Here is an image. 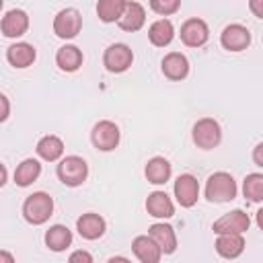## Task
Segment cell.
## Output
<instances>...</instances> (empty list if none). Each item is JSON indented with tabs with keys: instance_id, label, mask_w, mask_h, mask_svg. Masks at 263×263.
Listing matches in <instances>:
<instances>
[{
	"instance_id": "obj_1",
	"label": "cell",
	"mask_w": 263,
	"mask_h": 263,
	"mask_svg": "<svg viewBox=\"0 0 263 263\" xmlns=\"http://www.w3.org/2000/svg\"><path fill=\"white\" fill-rule=\"evenodd\" d=\"M236 193H238V187H236V181L230 173L218 171V173L210 175L205 181V199L212 203L232 201L236 197Z\"/></svg>"
},
{
	"instance_id": "obj_2",
	"label": "cell",
	"mask_w": 263,
	"mask_h": 263,
	"mask_svg": "<svg viewBox=\"0 0 263 263\" xmlns=\"http://www.w3.org/2000/svg\"><path fill=\"white\" fill-rule=\"evenodd\" d=\"M51 214H53V199L45 191H35L23 203V218L33 226L45 224L51 218Z\"/></svg>"
},
{
	"instance_id": "obj_3",
	"label": "cell",
	"mask_w": 263,
	"mask_h": 263,
	"mask_svg": "<svg viewBox=\"0 0 263 263\" xmlns=\"http://www.w3.org/2000/svg\"><path fill=\"white\" fill-rule=\"evenodd\" d=\"M55 173H58V179L66 185V187H78L86 181L88 177V164L84 158L72 154V156H66L58 162L55 166Z\"/></svg>"
},
{
	"instance_id": "obj_4",
	"label": "cell",
	"mask_w": 263,
	"mask_h": 263,
	"mask_svg": "<svg viewBox=\"0 0 263 263\" xmlns=\"http://www.w3.org/2000/svg\"><path fill=\"white\" fill-rule=\"evenodd\" d=\"M191 138H193L197 148L212 150L222 142V127H220V123L216 119L201 117V119L195 121V125L191 129Z\"/></svg>"
},
{
	"instance_id": "obj_5",
	"label": "cell",
	"mask_w": 263,
	"mask_h": 263,
	"mask_svg": "<svg viewBox=\"0 0 263 263\" xmlns=\"http://www.w3.org/2000/svg\"><path fill=\"white\" fill-rule=\"evenodd\" d=\"M119 138H121V132L119 127L109 121V119H103L99 123H95L92 132H90V140H92V146L101 152H111L117 148L119 144Z\"/></svg>"
},
{
	"instance_id": "obj_6",
	"label": "cell",
	"mask_w": 263,
	"mask_h": 263,
	"mask_svg": "<svg viewBox=\"0 0 263 263\" xmlns=\"http://www.w3.org/2000/svg\"><path fill=\"white\" fill-rule=\"evenodd\" d=\"M82 29V14L76 8H62L53 16V33L60 39H74Z\"/></svg>"
},
{
	"instance_id": "obj_7",
	"label": "cell",
	"mask_w": 263,
	"mask_h": 263,
	"mask_svg": "<svg viewBox=\"0 0 263 263\" xmlns=\"http://www.w3.org/2000/svg\"><path fill=\"white\" fill-rule=\"evenodd\" d=\"M132 62H134V51L125 43H113L103 53V66L113 74L125 72L132 66Z\"/></svg>"
},
{
	"instance_id": "obj_8",
	"label": "cell",
	"mask_w": 263,
	"mask_h": 263,
	"mask_svg": "<svg viewBox=\"0 0 263 263\" xmlns=\"http://www.w3.org/2000/svg\"><path fill=\"white\" fill-rule=\"evenodd\" d=\"M251 226V218L247 212L242 210H232L224 216H220L214 224H212V230L216 234H228V232H234V234H245Z\"/></svg>"
},
{
	"instance_id": "obj_9",
	"label": "cell",
	"mask_w": 263,
	"mask_h": 263,
	"mask_svg": "<svg viewBox=\"0 0 263 263\" xmlns=\"http://www.w3.org/2000/svg\"><path fill=\"white\" fill-rule=\"evenodd\" d=\"M181 41L187 45V47H201L208 43L210 39V29H208V23L193 16V18H187L183 25H181Z\"/></svg>"
},
{
	"instance_id": "obj_10",
	"label": "cell",
	"mask_w": 263,
	"mask_h": 263,
	"mask_svg": "<svg viewBox=\"0 0 263 263\" xmlns=\"http://www.w3.org/2000/svg\"><path fill=\"white\" fill-rule=\"evenodd\" d=\"M173 191H175V197H177L181 208H193L197 203V197H199V183L193 175L185 173V175L177 177Z\"/></svg>"
},
{
	"instance_id": "obj_11",
	"label": "cell",
	"mask_w": 263,
	"mask_h": 263,
	"mask_svg": "<svg viewBox=\"0 0 263 263\" xmlns=\"http://www.w3.org/2000/svg\"><path fill=\"white\" fill-rule=\"evenodd\" d=\"M220 43L228 51H242L251 45V31L245 25L232 23V25L224 27V31L220 35Z\"/></svg>"
},
{
	"instance_id": "obj_12",
	"label": "cell",
	"mask_w": 263,
	"mask_h": 263,
	"mask_svg": "<svg viewBox=\"0 0 263 263\" xmlns=\"http://www.w3.org/2000/svg\"><path fill=\"white\" fill-rule=\"evenodd\" d=\"M0 31L4 37L8 39H16V37H23L27 31H29V14L21 8H12L8 10L2 21H0Z\"/></svg>"
},
{
	"instance_id": "obj_13",
	"label": "cell",
	"mask_w": 263,
	"mask_h": 263,
	"mask_svg": "<svg viewBox=\"0 0 263 263\" xmlns=\"http://www.w3.org/2000/svg\"><path fill=\"white\" fill-rule=\"evenodd\" d=\"M148 236L158 245L162 255H171L177 251V234H175V228L171 224H164V222L152 224L148 228Z\"/></svg>"
},
{
	"instance_id": "obj_14",
	"label": "cell",
	"mask_w": 263,
	"mask_h": 263,
	"mask_svg": "<svg viewBox=\"0 0 263 263\" xmlns=\"http://www.w3.org/2000/svg\"><path fill=\"white\" fill-rule=\"evenodd\" d=\"M160 68H162V74L168 80H183L189 74V60L181 51H171L162 58Z\"/></svg>"
},
{
	"instance_id": "obj_15",
	"label": "cell",
	"mask_w": 263,
	"mask_h": 263,
	"mask_svg": "<svg viewBox=\"0 0 263 263\" xmlns=\"http://www.w3.org/2000/svg\"><path fill=\"white\" fill-rule=\"evenodd\" d=\"M76 230H78V234H80L82 238H86V240H97V238H101V236L105 234L107 224H105V220H103L99 214L88 212V214H82V216L76 220Z\"/></svg>"
},
{
	"instance_id": "obj_16",
	"label": "cell",
	"mask_w": 263,
	"mask_h": 263,
	"mask_svg": "<svg viewBox=\"0 0 263 263\" xmlns=\"http://www.w3.org/2000/svg\"><path fill=\"white\" fill-rule=\"evenodd\" d=\"M144 23H146V10H144V6L140 2H132V0L127 2L125 0V8H123L117 25L123 31L134 33V31H140L144 27Z\"/></svg>"
},
{
	"instance_id": "obj_17",
	"label": "cell",
	"mask_w": 263,
	"mask_h": 263,
	"mask_svg": "<svg viewBox=\"0 0 263 263\" xmlns=\"http://www.w3.org/2000/svg\"><path fill=\"white\" fill-rule=\"evenodd\" d=\"M146 212L152 218L166 220V218L175 216V203H173V199L164 191H152L148 195V199H146Z\"/></svg>"
},
{
	"instance_id": "obj_18",
	"label": "cell",
	"mask_w": 263,
	"mask_h": 263,
	"mask_svg": "<svg viewBox=\"0 0 263 263\" xmlns=\"http://www.w3.org/2000/svg\"><path fill=\"white\" fill-rule=\"evenodd\" d=\"M132 251H134L136 259L142 263H158L162 259V251L158 249V245L148 234L136 236L132 242Z\"/></svg>"
},
{
	"instance_id": "obj_19",
	"label": "cell",
	"mask_w": 263,
	"mask_h": 263,
	"mask_svg": "<svg viewBox=\"0 0 263 263\" xmlns=\"http://www.w3.org/2000/svg\"><path fill=\"white\" fill-rule=\"evenodd\" d=\"M37 58V51L31 43L27 41H18V43H12L8 49H6V60L12 68H29Z\"/></svg>"
},
{
	"instance_id": "obj_20",
	"label": "cell",
	"mask_w": 263,
	"mask_h": 263,
	"mask_svg": "<svg viewBox=\"0 0 263 263\" xmlns=\"http://www.w3.org/2000/svg\"><path fill=\"white\" fill-rule=\"evenodd\" d=\"M144 175H146L148 183L164 185L171 179V175H173V166H171V162L164 156H154V158L148 160V164L144 168Z\"/></svg>"
},
{
	"instance_id": "obj_21",
	"label": "cell",
	"mask_w": 263,
	"mask_h": 263,
	"mask_svg": "<svg viewBox=\"0 0 263 263\" xmlns=\"http://www.w3.org/2000/svg\"><path fill=\"white\" fill-rule=\"evenodd\" d=\"M216 251L224 259H236L245 251V238H242V234H234V232L218 234V238H216Z\"/></svg>"
},
{
	"instance_id": "obj_22",
	"label": "cell",
	"mask_w": 263,
	"mask_h": 263,
	"mask_svg": "<svg viewBox=\"0 0 263 263\" xmlns=\"http://www.w3.org/2000/svg\"><path fill=\"white\" fill-rule=\"evenodd\" d=\"M45 245H47V249H51L55 253L66 251L72 245V230L64 224L49 226V230L45 232Z\"/></svg>"
},
{
	"instance_id": "obj_23",
	"label": "cell",
	"mask_w": 263,
	"mask_h": 263,
	"mask_svg": "<svg viewBox=\"0 0 263 263\" xmlns=\"http://www.w3.org/2000/svg\"><path fill=\"white\" fill-rule=\"evenodd\" d=\"M175 37V27L168 18H158L148 29V39L156 47H166Z\"/></svg>"
},
{
	"instance_id": "obj_24",
	"label": "cell",
	"mask_w": 263,
	"mask_h": 263,
	"mask_svg": "<svg viewBox=\"0 0 263 263\" xmlns=\"http://www.w3.org/2000/svg\"><path fill=\"white\" fill-rule=\"evenodd\" d=\"M35 150H37L39 158H43V160H47V162H55V160H60L62 154H64V142H62L58 136L47 134V136H43V138L37 142Z\"/></svg>"
},
{
	"instance_id": "obj_25",
	"label": "cell",
	"mask_w": 263,
	"mask_h": 263,
	"mask_svg": "<svg viewBox=\"0 0 263 263\" xmlns=\"http://www.w3.org/2000/svg\"><path fill=\"white\" fill-rule=\"evenodd\" d=\"M55 64L64 72H76L82 66V51L76 45H62L55 53Z\"/></svg>"
},
{
	"instance_id": "obj_26",
	"label": "cell",
	"mask_w": 263,
	"mask_h": 263,
	"mask_svg": "<svg viewBox=\"0 0 263 263\" xmlns=\"http://www.w3.org/2000/svg\"><path fill=\"white\" fill-rule=\"evenodd\" d=\"M39 175H41V162L37 158H25L14 168V183L18 187H29L39 179Z\"/></svg>"
},
{
	"instance_id": "obj_27",
	"label": "cell",
	"mask_w": 263,
	"mask_h": 263,
	"mask_svg": "<svg viewBox=\"0 0 263 263\" xmlns=\"http://www.w3.org/2000/svg\"><path fill=\"white\" fill-rule=\"evenodd\" d=\"M125 8V0H99L97 2V16L103 23H117Z\"/></svg>"
},
{
	"instance_id": "obj_28",
	"label": "cell",
	"mask_w": 263,
	"mask_h": 263,
	"mask_svg": "<svg viewBox=\"0 0 263 263\" xmlns=\"http://www.w3.org/2000/svg\"><path fill=\"white\" fill-rule=\"evenodd\" d=\"M242 195L253 203H261L263 201V175L261 173H251V175L245 177Z\"/></svg>"
},
{
	"instance_id": "obj_29",
	"label": "cell",
	"mask_w": 263,
	"mask_h": 263,
	"mask_svg": "<svg viewBox=\"0 0 263 263\" xmlns=\"http://www.w3.org/2000/svg\"><path fill=\"white\" fill-rule=\"evenodd\" d=\"M150 8L160 16H171L181 8V0H150Z\"/></svg>"
},
{
	"instance_id": "obj_30",
	"label": "cell",
	"mask_w": 263,
	"mask_h": 263,
	"mask_svg": "<svg viewBox=\"0 0 263 263\" xmlns=\"http://www.w3.org/2000/svg\"><path fill=\"white\" fill-rule=\"evenodd\" d=\"M68 261H70V263H78V261H82V263H92V255H90L88 251H74V253L68 257Z\"/></svg>"
},
{
	"instance_id": "obj_31",
	"label": "cell",
	"mask_w": 263,
	"mask_h": 263,
	"mask_svg": "<svg viewBox=\"0 0 263 263\" xmlns=\"http://www.w3.org/2000/svg\"><path fill=\"white\" fill-rule=\"evenodd\" d=\"M8 115H10V101L6 99V95L0 92V123L6 121Z\"/></svg>"
},
{
	"instance_id": "obj_32",
	"label": "cell",
	"mask_w": 263,
	"mask_h": 263,
	"mask_svg": "<svg viewBox=\"0 0 263 263\" xmlns=\"http://www.w3.org/2000/svg\"><path fill=\"white\" fill-rule=\"evenodd\" d=\"M249 8L257 18H263V0H249Z\"/></svg>"
},
{
	"instance_id": "obj_33",
	"label": "cell",
	"mask_w": 263,
	"mask_h": 263,
	"mask_svg": "<svg viewBox=\"0 0 263 263\" xmlns=\"http://www.w3.org/2000/svg\"><path fill=\"white\" fill-rule=\"evenodd\" d=\"M261 152H263V144L259 142V144L255 146V152H253V160H255V164H257V166H263V158H261Z\"/></svg>"
},
{
	"instance_id": "obj_34",
	"label": "cell",
	"mask_w": 263,
	"mask_h": 263,
	"mask_svg": "<svg viewBox=\"0 0 263 263\" xmlns=\"http://www.w3.org/2000/svg\"><path fill=\"white\" fill-rule=\"evenodd\" d=\"M6 181H8V171H6V166L0 162V187H4Z\"/></svg>"
},
{
	"instance_id": "obj_35",
	"label": "cell",
	"mask_w": 263,
	"mask_h": 263,
	"mask_svg": "<svg viewBox=\"0 0 263 263\" xmlns=\"http://www.w3.org/2000/svg\"><path fill=\"white\" fill-rule=\"evenodd\" d=\"M14 261V257L10 255V253H6V251H0V263H12Z\"/></svg>"
},
{
	"instance_id": "obj_36",
	"label": "cell",
	"mask_w": 263,
	"mask_h": 263,
	"mask_svg": "<svg viewBox=\"0 0 263 263\" xmlns=\"http://www.w3.org/2000/svg\"><path fill=\"white\" fill-rule=\"evenodd\" d=\"M115 261H127V259L125 257H111L109 259V263H115Z\"/></svg>"
},
{
	"instance_id": "obj_37",
	"label": "cell",
	"mask_w": 263,
	"mask_h": 263,
	"mask_svg": "<svg viewBox=\"0 0 263 263\" xmlns=\"http://www.w3.org/2000/svg\"><path fill=\"white\" fill-rule=\"evenodd\" d=\"M2 6H4V0H0V10H2Z\"/></svg>"
}]
</instances>
